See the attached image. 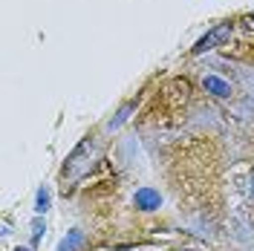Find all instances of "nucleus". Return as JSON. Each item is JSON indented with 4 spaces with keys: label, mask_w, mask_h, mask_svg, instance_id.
<instances>
[{
    "label": "nucleus",
    "mask_w": 254,
    "mask_h": 251,
    "mask_svg": "<svg viewBox=\"0 0 254 251\" xmlns=\"http://www.w3.org/2000/svg\"><path fill=\"white\" fill-rule=\"evenodd\" d=\"M228 38H231V23H220V26H214V29L208 32L205 38H199V41H196V47L190 49V52H193V55H202V52H208V49L225 44Z\"/></svg>",
    "instance_id": "1"
},
{
    "label": "nucleus",
    "mask_w": 254,
    "mask_h": 251,
    "mask_svg": "<svg viewBox=\"0 0 254 251\" xmlns=\"http://www.w3.org/2000/svg\"><path fill=\"white\" fill-rule=\"evenodd\" d=\"M159 205H162L159 190H153V188H139L136 190V208H142V211H156Z\"/></svg>",
    "instance_id": "2"
},
{
    "label": "nucleus",
    "mask_w": 254,
    "mask_h": 251,
    "mask_svg": "<svg viewBox=\"0 0 254 251\" xmlns=\"http://www.w3.org/2000/svg\"><path fill=\"white\" fill-rule=\"evenodd\" d=\"M202 87H205L211 95H217V98H228V95H231V84L217 78V75H205V78H202Z\"/></svg>",
    "instance_id": "3"
},
{
    "label": "nucleus",
    "mask_w": 254,
    "mask_h": 251,
    "mask_svg": "<svg viewBox=\"0 0 254 251\" xmlns=\"http://www.w3.org/2000/svg\"><path fill=\"white\" fill-rule=\"evenodd\" d=\"M78 246H81V231H69V237L58 246V251H75Z\"/></svg>",
    "instance_id": "4"
},
{
    "label": "nucleus",
    "mask_w": 254,
    "mask_h": 251,
    "mask_svg": "<svg viewBox=\"0 0 254 251\" xmlns=\"http://www.w3.org/2000/svg\"><path fill=\"white\" fill-rule=\"evenodd\" d=\"M133 107H136L133 101H130V104H125V107L119 110V116H116V119H113V122H110V130H116V127H119V125H125V122H127V116H130V110H133Z\"/></svg>",
    "instance_id": "5"
},
{
    "label": "nucleus",
    "mask_w": 254,
    "mask_h": 251,
    "mask_svg": "<svg viewBox=\"0 0 254 251\" xmlns=\"http://www.w3.org/2000/svg\"><path fill=\"white\" fill-rule=\"evenodd\" d=\"M47 208H49V190H47V188H41V190H38V202H35V211H38V214H44Z\"/></svg>",
    "instance_id": "6"
},
{
    "label": "nucleus",
    "mask_w": 254,
    "mask_h": 251,
    "mask_svg": "<svg viewBox=\"0 0 254 251\" xmlns=\"http://www.w3.org/2000/svg\"><path fill=\"white\" fill-rule=\"evenodd\" d=\"M41 231H44V222L35 220L32 222V240H41Z\"/></svg>",
    "instance_id": "7"
},
{
    "label": "nucleus",
    "mask_w": 254,
    "mask_h": 251,
    "mask_svg": "<svg viewBox=\"0 0 254 251\" xmlns=\"http://www.w3.org/2000/svg\"><path fill=\"white\" fill-rule=\"evenodd\" d=\"M249 26H254V17H252V20H249Z\"/></svg>",
    "instance_id": "8"
},
{
    "label": "nucleus",
    "mask_w": 254,
    "mask_h": 251,
    "mask_svg": "<svg viewBox=\"0 0 254 251\" xmlns=\"http://www.w3.org/2000/svg\"><path fill=\"white\" fill-rule=\"evenodd\" d=\"M17 251H26V249H17Z\"/></svg>",
    "instance_id": "9"
},
{
    "label": "nucleus",
    "mask_w": 254,
    "mask_h": 251,
    "mask_svg": "<svg viewBox=\"0 0 254 251\" xmlns=\"http://www.w3.org/2000/svg\"><path fill=\"white\" fill-rule=\"evenodd\" d=\"M185 251H190V249H185Z\"/></svg>",
    "instance_id": "10"
}]
</instances>
